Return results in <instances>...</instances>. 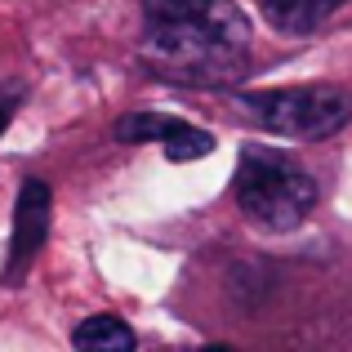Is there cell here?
Masks as SVG:
<instances>
[{
    "mask_svg": "<svg viewBox=\"0 0 352 352\" xmlns=\"http://www.w3.org/2000/svg\"><path fill=\"white\" fill-rule=\"evenodd\" d=\"M214 0H143V18L147 23H165V18H188L197 9H210Z\"/></svg>",
    "mask_w": 352,
    "mask_h": 352,
    "instance_id": "8",
    "label": "cell"
},
{
    "mask_svg": "<svg viewBox=\"0 0 352 352\" xmlns=\"http://www.w3.org/2000/svg\"><path fill=\"white\" fill-rule=\"evenodd\" d=\"M45 232H50V188L41 179H27L18 192V210H14V254H9V276L27 272V263L36 258Z\"/></svg>",
    "mask_w": 352,
    "mask_h": 352,
    "instance_id": "5",
    "label": "cell"
},
{
    "mask_svg": "<svg viewBox=\"0 0 352 352\" xmlns=\"http://www.w3.org/2000/svg\"><path fill=\"white\" fill-rule=\"evenodd\" d=\"M76 348H103V352H129L134 348V330L125 326L112 312H98V317H85L72 335Z\"/></svg>",
    "mask_w": 352,
    "mask_h": 352,
    "instance_id": "7",
    "label": "cell"
},
{
    "mask_svg": "<svg viewBox=\"0 0 352 352\" xmlns=\"http://www.w3.org/2000/svg\"><path fill=\"white\" fill-rule=\"evenodd\" d=\"M241 112L258 129L276 138H330L352 120V98L335 85H290V89H258L236 98Z\"/></svg>",
    "mask_w": 352,
    "mask_h": 352,
    "instance_id": "3",
    "label": "cell"
},
{
    "mask_svg": "<svg viewBox=\"0 0 352 352\" xmlns=\"http://www.w3.org/2000/svg\"><path fill=\"white\" fill-rule=\"evenodd\" d=\"M254 5H258V14H263L276 32L308 36V32H317L344 0H254Z\"/></svg>",
    "mask_w": 352,
    "mask_h": 352,
    "instance_id": "6",
    "label": "cell"
},
{
    "mask_svg": "<svg viewBox=\"0 0 352 352\" xmlns=\"http://www.w3.org/2000/svg\"><path fill=\"white\" fill-rule=\"evenodd\" d=\"M116 138L120 143H161L170 161H201L214 152V138L201 125H188L179 116H161V112H129L116 120Z\"/></svg>",
    "mask_w": 352,
    "mask_h": 352,
    "instance_id": "4",
    "label": "cell"
},
{
    "mask_svg": "<svg viewBox=\"0 0 352 352\" xmlns=\"http://www.w3.org/2000/svg\"><path fill=\"white\" fill-rule=\"evenodd\" d=\"M232 197H236V210L254 228L290 232V228H299L312 214L317 183L290 152L250 143V147H241V161L232 174Z\"/></svg>",
    "mask_w": 352,
    "mask_h": 352,
    "instance_id": "2",
    "label": "cell"
},
{
    "mask_svg": "<svg viewBox=\"0 0 352 352\" xmlns=\"http://www.w3.org/2000/svg\"><path fill=\"white\" fill-rule=\"evenodd\" d=\"M143 54L161 76L188 85H228L250 63V23L232 0H214L188 18L147 23Z\"/></svg>",
    "mask_w": 352,
    "mask_h": 352,
    "instance_id": "1",
    "label": "cell"
},
{
    "mask_svg": "<svg viewBox=\"0 0 352 352\" xmlns=\"http://www.w3.org/2000/svg\"><path fill=\"white\" fill-rule=\"evenodd\" d=\"M9 120H14V98H0V134L9 129Z\"/></svg>",
    "mask_w": 352,
    "mask_h": 352,
    "instance_id": "9",
    "label": "cell"
}]
</instances>
